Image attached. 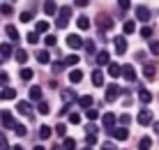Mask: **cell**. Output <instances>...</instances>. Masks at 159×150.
Returning a JSON list of instances; mask_svg holds the SVG:
<instances>
[{
  "instance_id": "obj_22",
  "label": "cell",
  "mask_w": 159,
  "mask_h": 150,
  "mask_svg": "<svg viewBox=\"0 0 159 150\" xmlns=\"http://www.w3.org/2000/svg\"><path fill=\"white\" fill-rule=\"evenodd\" d=\"M69 81H72V83H81V81H83V72H81V69H72V72H69Z\"/></svg>"
},
{
  "instance_id": "obj_11",
  "label": "cell",
  "mask_w": 159,
  "mask_h": 150,
  "mask_svg": "<svg viewBox=\"0 0 159 150\" xmlns=\"http://www.w3.org/2000/svg\"><path fill=\"white\" fill-rule=\"evenodd\" d=\"M16 109H19V113L32 118V106H30V102H19V104H16Z\"/></svg>"
},
{
  "instance_id": "obj_14",
  "label": "cell",
  "mask_w": 159,
  "mask_h": 150,
  "mask_svg": "<svg viewBox=\"0 0 159 150\" xmlns=\"http://www.w3.org/2000/svg\"><path fill=\"white\" fill-rule=\"evenodd\" d=\"M92 86H97V88L104 86V72H102V69H95V72H92Z\"/></svg>"
},
{
  "instance_id": "obj_12",
  "label": "cell",
  "mask_w": 159,
  "mask_h": 150,
  "mask_svg": "<svg viewBox=\"0 0 159 150\" xmlns=\"http://www.w3.org/2000/svg\"><path fill=\"white\" fill-rule=\"evenodd\" d=\"M67 44H69V46H72V49H81V46H83V40H81V37L79 35H67Z\"/></svg>"
},
{
  "instance_id": "obj_33",
  "label": "cell",
  "mask_w": 159,
  "mask_h": 150,
  "mask_svg": "<svg viewBox=\"0 0 159 150\" xmlns=\"http://www.w3.org/2000/svg\"><path fill=\"white\" fill-rule=\"evenodd\" d=\"M152 148V141L148 136H141V141H139V150H150Z\"/></svg>"
},
{
  "instance_id": "obj_4",
  "label": "cell",
  "mask_w": 159,
  "mask_h": 150,
  "mask_svg": "<svg viewBox=\"0 0 159 150\" xmlns=\"http://www.w3.org/2000/svg\"><path fill=\"white\" fill-rule=\"evenodd\" d=\"M97 26H99L102 30H111V28H113V19L108 14H99V16H97Z\"/></svg>"
},
{
  "instance_id": "obj_19",
  "label": "cell",
  "mask_w": 159,
  "mask_h": 150,
  "mask_svg": "<svg viewBox=\"0 0 159 150\" xmlns=\"http://www.w3.org/2000/svg\"><path fill=\"white\" fill-rule=\"evenodd\" d=\"M0 99H16V90L14 88H2L0 90Z\"/></svg>"
},
{
  "instance_id": "obj_5",
  "label": "cell",
  "mask_w": 159,
  "mask_h": 150,
  "mask_svg": "<svg viewBox=\"0 0 159 150\" xmlns=\"http://www.w3.org/2000/svg\"><path fill=\"white\" fill-rule=\"evenodd\" d=\"M150 16H152V12L145 7V5H141V7L136 9V19H139V21H143V23H148V21H150Z\"/></svg>"
},
{
  "instance_id": "obj_60",
  "label": "cell",
  "mask_w": 159,
  "mask_h": 150,
  "mask_svg": "<svg viewBox=\"0 0 159 150\" xmlns=\"http://www.w3.org/2000/svg\"><path fill=\"white\" fill-rule=\"evenodd\" d=\"M83 150H92V148H90V146H85V148H83Z\"/></svg>"
},
{
  "instance_id": "obj_51",
  "label": "cell",
  "mask_w": 159,
  "mask_h": 150,
  "mask_svg": "<svg viewBox=\"0 0 159 150\" xmlns=\"http://www.w3.org/2000/svg\"><path fill=\"white\" fill-rule=\"evenodd\" d=\"M131 123V118H129V115H120V125H122V127H127Z\"/></svg>"
},
{
  "instance_id": "obj_1",
  "label": "cell",
  "mask_w": 159,
  "mask_h": 150,
  "mask_svg": "<svg viewBox=\"0 0 159 150\" xmlns=\"http://www.w3.org/2000/svg\"><path fill=\"white\" fill-rule=\"evenodd\" d=\"M69 19H72V9H69V7H62V9L58 12V16H56V28H67Z\"/></svg>"
},
{
  "instance_id": "obj_39",
  "label": "cell",
  "mask_w": 159,
  "mask_h": 150,
  "mask_svg": "<svg viewBox=\"0 0 159 150\" xmlns=\"http://www.w3.org/2000/svg\"><path fill=\"white\" fill-rule=\"evenodd\" d=\"M7 83H9V74L7 72H0V88H7Z\"/></svg>"
},
{
  "instance_id": "obj_30",
  "label": "cell",
  "mask_w": 159,
  "mask_h": 150,
  "mask_svg": "<svg viewBox=\"0 0 159 150\" xmlns=\"http://www.w3.org/2000/svg\"><path fill=\"white\" fill-rule=\"evenodd\" d=\"M134 30H136V23H134V21H125V23H122V32H125V35H131Z\"/></svg>"
},
{
  "instance_id": "obj_27",
  "label": "cell",
  "mask_w": 159,
  "mask_h": 150,
  "mask_svg": "<svg viewBox=\"0 0 159 150\" xmlns=\"http://www.w3.org/2000/svg\"><path fill=\"white\" fill-rule=\"evenodd\" d=\"M14 58L19 60L21 65H23V63H28V51H25V49H19V51L14 53Z\"/></svg>"
},
{
  "instance_id": "obj_47",
  "label": "cell",
  "mask_w": 159,
  "mask_h": 150,
  "mask_svg": "<svg viewBox=\"0 0 159 150\" xmlns=\"http://www.w3.org/2000/svg\"><path fill=\"white\" fill-rule=\"evenodd\" d=\"M69 123H72V125H79V123H81V115H79V113H69Z\"/></svg>"
},
{
  "instance_id": "obj_43",
  "label": "cell",
  "mask_w": 159,
  "mask_h": 150,
  "mask_svg": "<svg viewBox=\"0 0 159 150\" xmlns=\"http://www.w3.org/2000/svg\"><path fill=\"white\" fill-rule=\"evenodd\" d=\"M141 35H143V37H145V40H150V37H152V28H150V26H145V28H141Z\"/></svg>"
},
{
  "instance_id": "obj_29",
  "label": "cell",
  "mask_w": 159,
  "mask_h": 150,
  "mask_svg": "<svg viewBox=\"0 0 159 150\" xmlns=\"http://www.w3.org/2000/svg\"><path fill=\"white\" fill-rule=\"evenodd\" d=\"M76 26H79L81 30H88V28H90V19H88V16H79V19H76Z\"/></svg>"
},
{
  "instance_id": "obj_26",
  "label": "cell",
  "mask_w": 159,
  "mask_h": 150,
  "mask_svg": "<svg viewBox=\"0 0 159 150\" xmlns=\"http://www.w3.org/2000/svg\"><path fill=\"white\" fill-rule=\"evenodd\" d=\"M139 99L143 104H148V102H152V95H150V90H145V88H141L139 90Z\"/></svg>"
},
{
  "instance_id": "obj_52",
  "label": "cell",
  "mask_w": 159,
  "mask_h": 150,
  "mask_svg": "<svg viewBox=\"0 0 159 150\" xmlns=\"http://www.w3.org/2000/svg\"><path fill=\"white\" fill-rule=\"evenodd\" d=\"M44 42H46L48 46H53V44H56V37H53V35H46V37H44Z\"/></svg>"
},
{
  "instance_id": "obj_57",
  "label": "cell",
  "mask_w": 159,
  "mask_h": 150,
  "mask_svg": "<svg viewBox=\"0 0 159 150\" xmlns=\"http://www.w3.org/2000/svg\"><path fill=\"white\" fill-rule=\"evenodd\" d=\"M32 150H44V146H35V148H32Z\"/></svg>"
},
{
  "instance_id": "obj_44",
  "label": "cell",
  "mask_w": 159,
  "mask_h": 150,
  "mask_svg": "<svg viewBox=\"0 0 159 150\" xmlns=\"http://www.w3.org/2000/svg\"><path fill=\"white\" fill-rule=\"evenodd\" d=\"M150 53L152 55H159V40L157 42H150Z\"/></svg>"
},
{
  "instance_id": "obj_53",
  "label": "cell",
  "mask_w": 159,
  "mask_h": 150,
  "mask_svg": "<svg viewBox=\"0 0 159 150\" xmlns=\"http://www.w3.org/2000/svg\"><path fill=\"white\" fill-rule=\"evenodd\" d=\"M118 7H120V9H129V0H120Z\"/></svg>"
},
{
  "instance_id": "obj_42",
  "label": "cell",
  "mask_w": 159,
  "mask_h": 150,
  "mask_svg": "<svg viewBox=\"0 0 159 150\" xmlns=\"http://www.w3.org/2000/svg\"><path fill=\"white\" fill-rule=\"evenodd\" d=\"M14 132H16V136H25V134H28V127H25V125H19Z\"/></svg>"
},
{
  "instance_id": "obj_59",
  "label": "cell",
  "mask_w": 159,
  "mask_h": 150,
  "mask_svg": "<svg viewBox=\"0 0 159 150\" xmlns=\"http://www.w3.org/2000/svg\"><path fill=\"white\" fill-rule=\"evenodd\" d=\"M51 150H62V148H60V146H53V148H51Z\"/></svg>"
},
{
  "instance_id": "obj_46",
  "label": "cell",
  "mask_w": 159,
  "mask_h": 150,
  "mask_svg": "<svg viewBox=\"0 0 159 150\" xmlns=\"http://www.w3.org/2000/svg\"><path fill=\"white\" fill-rule=\"evenodd\" d=\"M28 42H30V44H37V42H39V35H37L35 30H32V32H28Z\"/></svg>"
},
{
  "instance_id": "obj_54",
  "label": "cell",
  "mask_w": 159,
  "mask_h": 150,
  "mask_svg": "<svg viewBox=\"0 0 159 150\" xmlns=\"http://www.w3.org/2000/svg\"><path fill=\"white\" fill-rule=\"evenodd\" d=\"M102 150H116V146H113V143H104Z\"/></svg>"
},
{
  "instance_id": "obj_21",
  "label": "cell",
  "mask_w": 159,
  "mask_h": 150,
  "mask_svg": "<svg viewBox=\"0 0 159 150\" xmlns=\"http://www.w3.org/2000/svg\"><path fill=\"white\" fill-rule=\"evenodd\" d=\"M5 32H7V37H9L12 42H19V30H16V28H14L12 23H9L7 28H5Z\"/></svg>"
},
{
  "instance_id": "obj_35",
  "label": "cell",
  "mask_w": 159,
  "mask_h": 150,
  "mask_svg": "<svg viewBox=\"0 0 159 150\" xmlns=\"http://www.w3.org/2000/svg\"><path fill=\"white\" fill-rule=\"evenodd\" d=\"M32 76H35V72H32L30 67H23V69H21V79H23V81H30Z\"/></svg>"
},
{
  "instance_id": "obj_58",
  "label": "cell",
  "mask_w": 159,
  "mask_h": 150,
  "mask_svg": "<svg viewBox=\"0 0 159 150\" xmlns=\"http://www.w3.org/2000/svg\"><path fill=\"white\" fill-rule=\"evenodd\" d=\"M155 132H157V134H159V123H157V125H155Z\"/></svg>"
},
{
  "instance_id": "obj_34",
  "label": "cell",
  "mask_w": 159,
  "mask_h": 150,
  "mask_svg": "<svg viewBox=\"0 0 159 150\" xmlns=\"http://www.w3.org/2000/svg\"><path fill=\"white\" fill-rule=\"evenodd\" d=\"M19 19H21V23H30V21L35 19V12H30V9H28V12H21Z\"/></svg>"
},
{
  "instance_id": "obj_17",
  "label": "cell",
  "mask_w": 159,
  "mask_h": 150,
  "mask_svg": "<svg viewBox=\"0 0 159 150\" xmlns=\"http://www.w3.org/2000/svg\"><path fill=\"white\" fill-rule=\"evenodd\" d=\"M111 134H113V138H120V141H125V138L129 136V132H127V127H118V129H113Z\"/></svg>"
},
{
  "instance_id": "obj_28",
  "label": "cell",
  "mask_w": 159,
  "mask_h": 150,
  "mask_svg": "<svg viewBox=\"0 0 159 150\" xmlns=\"http://www.w3.org/2000/svg\"><path fill=\"white\" fill-rule=\"evenodd\" d=\"M46 30H48V23H46V21H37V26H35V32H37V35H46Z\"/></svg>"
},
{
  "instance_id": "obj_18",
  "label": "cell",
  "mask_w": 159,
  "mask_h": 150,
  "mask_svg": "<svg viewBox=\"0 0 159 150\" xmlns=\"http://www.w3.org/2000/svg\"><path fill=\"white\" fill-rule=\"evenodd\" d=\"M97 65H111V55H108V51H99V53H97Z\"/></svg>"
},
{
  "instance_id": "obj_13",
  "label": "cell",
  "mask_w": 159,
  "mask_h": 150,
  "mask_svg": "<svg viewBox=\"0 0 159 150\" xmlns=\"http://www.w3.org/2000/svg\"><path fill=\"white\" fill-rule=\"evenodd\" d=\"M58 12H60V9H58L56 2H51V0H48V2H44V14H46V16H53V14L58 16Z\"/></svg>"
},
{
  "instance_id": "obj_8",
  "label": "cell",
  "mask_w": 159,
  "mask_h": 150,
  "mask_svg": "<svg viewBox=\"0 0 159 150\" xmlns=\"http://www.w3.org/2000/svg\"><path fill=\"white\" fill-rule=\"evenodd\" d=\"M113 46H116V53H127V40H125V37H116V40H113Z\"/></svg>"
},
{
  "instance_id": "obj_36",
  "label": "cell",
  "mask_w": 159,
  "mask_h": 150,
  "mask_svg": "<svg viewBox=\"0 0 159 150\" xmlns=\"http://www.w3.org/2000/svg\"><path fill=\"white\" fill-rule=\"evenodd\" d=\"M51 134H53V129H51L48 125H42V127H39V136H42V138H48Z\"/></svg>"
},
{
  "instance_id": "obj_6",
  "label": "cell",
  "mask_w": 159,
  "mask_h": 150,
  "mask_svg": "<svg viewBox=\"0 0 159 150\" xmlns=\"http://www.w3.org/2000/svg\"><path fill=\"white\" fill-rule=\"evenodd\" d=\"M150 123H152V111H150V109H143V111L139 113V125L148 127Z\"/></svg>"
},
{
  "instance_id": "obj_9",
  "label": "cell",
  "mask_w": 159,
  "mask_h": 150,
  "mask_svg": "<svg viewBox=\"0 0 159 150\" xmlns=\"http://www.w3.org/2000/svg\"><path fill=\"white\" fill-rule=\"evenodd\" d=\"M102 125L106 127V129H111V132H113V125H116V115H113V113H104V115H102Z\"/></svg>"
},
{
  "instance_id": "obj_16",
  "label": "cell",
  "mask_w": 159,
  "mask_h": 150,
  "mask_svg": "<svg viewBox=\"0 0 159 150\" xmlns=\"http://www.w3.org/2000/svg\"><path fill=\"white\" fill-rule=\"evenodd\" d=\"M28 95H30L32 102H37V104H39V102H42V88H39V86H32Z\"/></svg>"
},
{
  "instance_id": "obj_31",
  "label": "cell",
  "mask_w": 159,
  "mask_h": 150,
  "mask_svg": "<svg viewBox=\"0 0 159 150\" xmlns=\"http://www.w3.org/2000/svg\"><path fill=\"white\" fill-rule=\"evenodd\" d=\"M37 111H39L42 115H48V113H51V106H48V102H44V99H42V102L37 104Z\"/></svg>"
},
{
  "instance_id": "obj_23",
  "label": "cell",
  "mask_w": 159,
  "mask_h": 150,
  "mask_svg": "<svg viewBox=\"0 0 159 150\" xmlns=\"http://www.w3.org/2000/svg\"><path fill=\"white\" fill-rule=\"evenodd\" d=\"M37 60H39L42 65H48V63H51V53L42 49V51H37Z\"/></svg>"
},
{
  "instance_id": "obj_38",
  "label": "cell",
  "mask_w": 159,
  "mask_h": 150,
  "mask_svg": "<svg viewBox=\"0 0 159 150\" xmlns=\"http://www.w3.org/2000/svg\"><path fill=\"white\" fill-rule=\"evenodd\" d=\"M56 132H58L62 138H67V127H65V123H58V125H56Z\"/></svg>"
},
{
  "instance_id": "obj_50",
  "label": "cell",
  "mask_w": 159,
  "mask_h": 150,
  "mask_svg": "<svg viewBox=\"0 0 159 150\" xmlns=\"http://www.w3.org/2000/svg\"><path fill=\"white\" fill-rule=\"evenodd\" d=\"M85 115H88V120H97V115H99V113H97L95 109H90V111H85Z\"/></svg>"
},
{
  "instance_id": "obj_61",
  "label": "cell",
  "mask_w": 159,
  "mask_h": 150,
  "mask_svg": "<svg viewBox=\"0 0 159 150\" xmlns=\"http://www.w3.org/2000/svg\"><path fill=\"white\" fill-rule=\"evenodd\" d=\"M2 60H5V58H2V55H0V63H2Z\"/></svg>"
},
{
  "instance_id": "obj_41",
  "label": "cell",
  "mask_w": 159,
  "mask_h": 150,
  "mask_svg": "<svg viewBox=\"0 0 159 150\" xmlns=\"http://www.w3.org/2000/svg\"><path fill=\"white\" fill-rule=\"evenodd\" d=\"M62 67H65V63H62V60H58V63H53V74H60V72H62Z\"/></svg>"
},
{
  "instance_id": "obj_32",
  "label": "cell",
  "mask_w": 159,
  "mask_h": 150,
  "mask_svg": "<svg viewBox=\"0 0 159 150\" xmlns=\"http://www.w3.org/2000/svg\"><path fill=\"white\" fill-rule=\"evenodd\" d=\"M62 63H65V67H72V65H79V55H76V53H72V55H67V58H65Z\"/></svg>"
},
{
  "instance_id": "obj_2",
  "label": "cell",
  "mask_w": 159,
  "mask_h": 150,
  "mask_svg": "<svg viewBox=\"0 0 159 150\" xmlns=\"http://www.w3.org/2000/svg\"><path fill=\"white\" fill-rule=\"evenodd\" d=\"M0 120H2V127H9V129H16V127H19V123H16L14 115H12V111H7V109L0 111Z\"/></svg>"
},
{
  "instance_id": "obj_55",
  "label": "cell",
  "mask_w": 159,
  "mask_h": 150,
  "mask_svg": "<svg viewBox=\"0 0 159 150\" xmlns=\"http://www.w3.org/2000/svg\"><path fill=\"white\" fill-rule=\"evenodd\" d=\"M74 5H76V7H85V5H88V0H76Z\"/></svg>"
},
{
  "instance_id": "obj_20",
  "label": "cell",
  "mask_w": 159,
  "mask_h": 150,
  "mask_svg": "<svg viewBox=\"0 0 159 150\" xmlns=\"http://www.w3.org/2000/svg\"><path fill=\"white\" fill-rule=\"evenodd\" d=\"M92 102H95V99H92L90 95H83V97H81V99H79V104H81V109H85V111H90V109H92Z\"/></svg>"
},
{
  "instance_id": "obj_40",
  "label": "cell",
  "mask_w": 159,
  "mask_h": 150,
  "mask_svg": "<svg viewBox=\"0 0 159 150\" xmlns=\"http://www.w3.org/2000/svg\"><path fill=\"white\" fill-rule=\"evenodd\" d=\"M0 150H9V143H7V136L0 132Z\"/></svg>"
},
{
  "instance_id": "obj_48",
  "label": "cell",
  "mask_w": 159,
  "mask_h": 150,
  "mask_svg": "<svg viewBox=\"0 0 159 150\" xmlns=\"http://www.w3.org/2000/svg\"><path fill=\"white\" fill-rule=\"evenodd\" d=\"M85 143H88V146L92 148V146L97 143V136H95V134H88V136H85Z\"/></svg>"
},
{
  "instance_id": "obj_37",
  "label": "cell",
  "mask_w": 159,
  "mask_h": 150,
  "mask_svg": "<svg viewBox=\"0 0 159 150\" xmlns=\"http://www.w3.org/2000/svg\"><path fill=\"white\" fill-rule=\"evenodd\" d=\"M62 148L65 150H76V141H74V138H65V141H62Z\"/></svg>"
},
{
  "instance_id": "obj_56",
  "label": "cell",
  "mask_w": 159,
  "mask_h": 150,
  "mask_svg": "<svg viewBox=\"0 0 159 150\" xmlns=\"http://www.w3.org/2000/svg\"><path fill=\"white\" fill-rule=\"evenodd\" d=\"M12 150H25V148H23V146H14Z\"/></svg>"
},
{
  "instance_id": "obj_3",
  "label": "cell",
  "mask_w": 159,
  "mask_h": 150,
  "mask_svg": "<svg viewBox=\"0 0 159 150\" xmlns=\"http://www.w3.org/2000/svg\"><path fill=\"white\" fill-rule=\"evenodd\" d=\"M60 97H62V106L65 109H69V104L76 102V92L72 90V88H65V90L60 92Z\"/></svg>"
},
{
  "instance_id": "obj_10",
  "label": "cell",
  "mask_w": 159,
  "mask_h": 150,
  "mask_svg": "<svg viewBox=\"0 0 159 150\" xmlns=\"http://www.w3.org/2000/svg\"><path fill=\"white\" fill-rule=\"evenodd\" d=\"M143 76H145V79H155V76H157V67H155V65H152V63H148V65H143Z\"/></svg>"
},
{
  "instance_id": "obj_45",
  "label": "cell",
  "mask_w": 159,
  "mask_h": 150,
  "mask_svg": "<svg viewBox=\"0 0 159 150\" xmlns=\"http://www.w3.org/2000/svg\"><path fill=\"white\" fill-rule=\"evenodd\" d=\"M83 46H85V53H95V42H92V40H88Z\"/></svg>"
},
{
  "instance_id": "obj_49",
  "label": "cell",
  "mask_w": 159,
  "mask_h": 150,
  "mask_svg": "<svg viewBox=\"0 0 159 150\" xmlns=\"http://www.w3.org/2000/svg\"><path fill=\"white\" fill-rule=\"evenodd\" d=\"M0 12H2V14H12V5L2 2V5H0Z\"/></svg>"
},
{
  "instance_id": "obj_7",
  "label": "cell",
  "mask_w": 159,
  "mask_h": 150,
  "mask_svg": "<svg viewBox=\"0 0 159 150\" xmlns=\"http://www.w3.org/2000/svg\"><path fill=\"white\" fill-rule=\"evenodd\" d=\"M118 95H120V88L116 86V83H111V86L106 88V102H116Z\"/></svg>"
},
{
  "instance_id": "obj_25",
  "label": "cell",
  "mask_w": 159,
  "mask_h": 150,
  "mask_svg": "<svg viewBox=\"0 0 159 150\" xmlns=\"http://www.w3.org/2000/svg\"><path fill=\"white\" fill-rule=\"evenodd\" d=\"M108 74H111L113 79H118V76L122 74V67H120V65H116V63H111V65H108Z\"/></svg>"
},
{
  "instance_id": "obj_24",
  "label": "cell",
  "mask_w": 159,
  "mask_h": 150,
  "mask_svg": "<svg viewBox=\"0 0 159 150\" xmlns=\"http://www.w3.org/2000/svg\"><path fill=\"white\" fill-rule=\"evenodd\" d=\"M14 53H16V51L9 46V44H2V46H0V55H2V58H12Z\"/></svg>"
},
{
  "instance_id": "obj_15",
  "label": "cell",
  "mask_w": 159,
  "mask_h": 150,
  "mask_svg": "<svg viewBox=\"0 0 159 150\" xmlns=\"http://www.w3.org/2000/svg\"><path fill=\"white\" fill-rule=\"evenodd\" d=\"M122 76H125L127 81H134V79H136V69L131 67V65H122Z\"/></svg>"
}]
</instances>
